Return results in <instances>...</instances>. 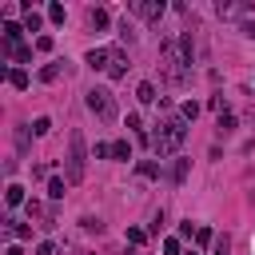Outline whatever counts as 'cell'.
I'll use <instances>...</instances> for the list:
<instances>
[{
    "mask_svg": "<svg viewBox=\"0 0 255 255\" xmlns=\"http://www.w3.org/2000/svg\"><path fill=\"white\" fill-rule=\"evenodd\" d=\"M183 139H187V120H183V116H167V120H159L155 131H151V151H155V155H175V151L183 147Z\"/></svg>",
    "mask_w": 255,
    "mask_h": 255,
    "instance_id": "1",
    "label": "cell"
},
{
    "mask_svg": "<svg viewBox=\"0 0 255 255\" xmlns=\"http://www.w3.org/2000/svg\"><path fill=\"white\" fill-rule=\"evenodd\" d=\"M84 175H88V139H84V131H72V135H68L64 179H68V183H80Z\"/></svg>",
    "mask_w": 255,
    "mask_h": 255,
    "instance_id": "2",
    "label": "cell"
},
{
    "mask_svg": "<svg viewBox=\"0 0 255 255\" xmlns=\"http://www.w3.org/2000/svg\"><path fill=\"white\" fill-rule=\"evenodd\" d=\"M0 44H4V56H12L16 64H28L32 60V48L24 44V24H4V32H0Z\"/></svg>",
    "mask_w": 255,
    "mask_h": 255,
    "instance_id": "3",
    "label": "cell"
},
{
    "mask_svg": "<svg viewBox=\"0 0 255 255\" xmlns=\"http://www.w3.org/2000/svg\"><path fill=\"white\" fill-rule=\"evenodd\" d=\"M88 108H92L100 120H116V100H112L108 88H92V92H88Z\"/></svg>",
    "mask_w": 255,
    "mask_h": 255,
    "instance_id": "4",
    "label": "cell"
},
{
    "mask_svg": "<svg viewBox=\"0 0 255 255\" xmlns=\"http://www.w3.org/2000/svg\"><path fill=\"white\" fill-rule=\"evenodd\" d=\"M163 8H167L163 0H135V4H131V12H135L139 20H159V16H163Z\"/></svg>",
    "mask_w": 255,
    "mask_h": 255,
    "instance_id": "5",
    "label": "cell"
},
{
    "mask_svg": "<svg viewBox=\"0 0 255 255\" xmlns=\"http://www.w3.org/2000/svg\"><path fill=\"white\" fill-rule=\"evenodd\" d=\"M128 76V56L120 48H112V60H108V80H124Z\"/></svg>",
    "mask_w": 255,
    "mask_h": 255,
    "instance_id": "6",
    "label": "cell"
},
{
    "mask_svg": "<svg viewBox=\"0 0 255 255\" xmlns=\"http://www.w3.org/2000/svg\"><path fill=\"white\" fill-rule=\"evenodd\" d=\"M108 60H112V48H92L88 52V68H96V72H108Z\"/></svg>",
    "mask_w": 255,
    "mask_h": 255,
    "instance_id": "7",
    "label": "cell"
},
{
    "mask_svg": "<svg viewBox=\"0 0 255 255\" xmlns=\"http://www.w3.org/2000/svg\"><path fill=\"white\" fill-rule=\"evenodd\" d=\"M40 24H44V16L32 4H24V32H40Z\"/></svg>",
    "mask_w": 255,
    "mask_h": 255,
    "instance_id": "8",
    "label": "cell"
},
{
    "mask_svg": "<svg viewBox=\"0 0 255 255\" xmlns=\"http://www.w3.org/2000/svg\"><path fill=\"white\" fill-rule=\"evenodd\" d=\"M135 100H139V104H155V84H151V80H143V84L135 88Z\"/></svg>",
    "mask_w": 255,
    "mask_h": 255,
    "instance_id": "9",
    "label": "cell"
},
{
    "mask_svg": "<svg viewBox=\"0 0 255 255\" xmlns=\"http://www.w3.org/2000/svg\"><path fill=\"white\" fill-rule=\"evenodd\" d=\"M4 203H8V207H20V203H24V187H20V183H8V191H4Z\"/></svg>",
    "mask_w": 255,
    "mask_h": 255,
    "instance_id": "10",
    "label": "cell"
},
{
    "mask_svg": "<svg viewBox=\"0 0 255 255\" xmlns=\"http://www.w3.org/2000/svg\"><path fill=\"white\" fill-rule=\"evenodd\" d=\"M4 76H8L12 88H28V72H24V68H12V72H4Z\"/></svg>",
    "mask_w": 255,
    "mask_h": 255,
    "instance_id": "11",
    "label": "cell"
},
{
    "mask_svg": "<svg viewBox=\"0 0 255 255\" xmlns=\"http://www.w3.org/2000/svg\"><path fill=\"white\" fill-rule=\"evenodd\" d=\"M135 171H139L143 179H155V175H159V163H155V159H139V167H135Z\"/></svg>",
    "mask_w": 255,
    "mask_h": 255,
    "instance_id": "12",
    "label": "cell"
},
{
    "mask_svg": "<svg viewBox=\"0 0 255 255\" xmlns=\"http://www.w3.org/2000/svg\"><path fill=\"white\" fill-rule=\"evenodd\" d=\"M8 235H16V239H32V227H28V223H16V219H8Z\"/></svg>",
    "mask_w": 255,
    "mask_h": 255,
    "instance_id": "13",
    "label": "cell"
},
{
    "mask_svg": "<svg viewBox=\"0 0 255 255\" xmlns=\"http://www.w3.org/2000/svg\"><path fill=\"white\" fill-rule=\"evenodd\" d=\"M247 4H219V16H243Z\"/></svg>",
    "mask_w": 255,
    "mask_h": 255,
    "instance_id": "14",
    "label": "cell"
},
{
    "mask_svg": "<svg viewBox=\"0 0 255 255\" xmlns=\"http://www.w3.org/2000/svg\"><path fill=\"white\" fill-rule=\"evenodd\" d=\"M56 76H60V64H44V68H40V80H44V84H52Z\"/></svg>",
    "mask_w": 255,
    "mask_h": 255,
    "instance_id": "15",
    "label": "cell"
},
{
    "mask_svg": "<svg viewBox=\"0 0 255 255\" xmlns=\"http://www.w3.org/2000/svg\"><path fill=\"white\" fill-rule=\"evenodd\" d=\"M64 183H68V179H48V195H52V199H64Z\"/></svg>",
    "mask_w": 255,
    "mask_h": 255,
    "instance_id": "16",
    "label": "cell"
},
{
    "mask_svg": "<svg viewBox=\"0 0 255 255\" xmlns=\"http://www.w3.org/2000/svg\"><path fill=\"white\" fill-rule=\"evenodd\" d=\"M48 20L52 24H64V4H48Z\"/></svg>",
    "mask_w": 255,
    "mask_h": 255,
    "instance_id": "17",
    "label": "cell"
},
{
    "mask_svg": "<svg viewBox=\"0 0 255 255\" xmlns=\"http://www.w3.org/2000/svg\"><path fill=\"white\" fill-rule=\"evenodd\" d=\"M179 116H183V120H195V116H199V104H195V100H187V104L179 108Z\"/></svg>",
    "mask_w": 255,
    "mask_h": 255,
    "instance_id": "18",
    "label": "cell"
},
{
    "mask_svg": "<svg viewBox=\"0 0 255 255\" xmlns=\"http://www.w3.org/2000/svg\"><path fill=\"white\" fill-rule=\"evenodd\" d=\"M112 155H116V159H131V151H128V143H124V139H116V143H112Z\"/></svg>",
    "mask_w": 255,
    "mask_h": 255,
    "instance_id": "19",
    "label": "cell"
},
{
    "mask_svg": "<svg viewBox=\"0 0 255 255\" xmlns=\"http://www.w3.org/2000/svg\"><path fill=\"white\" fill-rule=\"evenodd\" d=\"M143 239H147V231H143V227H128V243H135V247H139Z\"/></svg>",
    "mask_w": 255,
    "mask_h": 255,
    "instance_id": "20",
    "label": "cell"
},
{
    "mask_svg": "<svg viewBox=\"0 0 255 255\" xmlns=\"http://www.w3.org/2000/svg\"><path fill=\"white\" fill-rule=\"evenodd\" d=\"M227 251H231V239L227 235H215V251L211 255H227Z\"/></svg>",
    "mask_w": 255,
    "mask_h": 255,
    "instance_id": "21",
    "label": "cell"
},
{
    "mask_svg": "<svg viewBox=\"0 0 255 255\" xmlns=\"http://www.w3.org/2000/svg\"><path fill=\"white\" fill-rule=\"evenodd\" d=\"M92 24H96V28H108V12H104V8H92Z\"/></svg>",
    "mask_w": 255,
    "mask_h": 255,
    "instance_id": "22",
    "label": "cell"
},
{
    "mask_svg": "<svg viewBox=\"0 0 255 255\" xmlns=\"http://www.w3.org/2000/svg\"><path fill=\"white\" fill-rule=\"evenodd\" d=\"M48 128H52V120H44V116H40V120L32 124V135H48Z\"/></svg>",
    "mask_w": 255,
    "mask_h": 255,
    "instance_id": "23",
    "label": "cell"
},
{
    "mask_svg": "<svg viewBox=\"0 0 255 255\" xmlns=\"http://www.w3.org/2000/svg\"><path fill=\"white\" fill-rule=\"evenodd\" d=\"M183 175H187V159H175V167H171V179H175V183H179V179H183Z\"/></svg>",
    "mask_w": 255,
    "mask_h": 255,
    "instance_id": "24",
    "label": "cell"
},
{
    "mask_svg": "<svg viewBox=\"0 0 255 255\" xmlns=\"http://www.w3.org/2000/svg\"><path fill=\"white\" fill-rule=\"evenodd\" d=\"M36 48H40V52H52L56 40H52V36H36Z\"/></svg>",
    "mask_w": 255,
    "mask_h": 255,
    "instance_id": "25",
    "label": "cell"
},
{
    "mask_svg": "<svg viewBox=\"0 0 255 255\" xmlns=\"http://www.w3.org/2000/svg\"><path fill=\"white\" fill-rule=\"evenodd\" d=\"M231 128H235V116L223 112V116H219V131H231Z\"/></svg>",
    "mask_w": 255,
    "mask_h": 255,
    "instance_id": "26",
    "label": "cell"
},
{
    "mask_svg": "<svg viewBox=\"0 0 255 255\" xmlns=\"http://www.w3.org/2000/svg\"><path fill=\"white\" fill-rule=\"evenodd\" d=\"M163 255H179V239H175V235L163 239Z\"/></svg>",
    "mask_w": 255,
    "mask_h": 255,
    "instance_id": "27",
    "label": "cell"
},
{
    "mask_svg": "<svg viewBox=\"0 0 255 255\" xmlns=\"http://www.w3.org/2000/svg\"><path fill=\"white\" fill-rule=\"evenodd\" d=\"M112 155V143H96V159H108Z\"/></svg>",
    "mask_w": 255,
    "mask_h": 255,
    "instance_id": "28",
    "label": "cell"
},
{
    "mask_svg": "<svg viewBox=\"0 0 255 255\" xmlns=\"http://www.w3.org/2000/svg\"><path fill=\"white\" fill-rule=\"evenodd\" d=\"M80 223H84L88 231H104V223H100V219H92V215H88V219H80Z\"/></svg>",
    "mask_w": 255,
    "mask_h": 255,
    "instance_id": "29",
    "label": "cell"
},
{
    "mask_svg": "<svg viewBox=\"0 0 255 255\" xmlns=\"http://www.w3.org/2000/svg\"><path fill=\"white\" fill-rule=\"evenodd\" d=\"M36 255H56V247H52V243H40V247H36Z\"/></svg>",
    "mask_w": 255,
    "mask_h": 255,
    "instance_id": "30",
    "label": "cell"
},
{
    "mask_svg": "<svg viewBox=\"0 0 255 255\" xmlns=\"http://www.w3.org/2000/svg\"><path fill=\"white\" fill-rule=\"evenodd\" d=\"M4 255H24V251H20V247H8V251H4Z\"/></svg>",
    "mask_w": 255,
    "mask_h": 255,
    "instance_id": "31",
    "label": "cell"
},
{
    "mask_svg": "<svg viewBox=\"0 0 255 255\" xmlns=\"http://www.w3.org/2000/svg\"><path fill=\"white\" fill-rule=\"evenodd\" d=\"M191 255H199V251H191Z\"/></svg>",
    "mask_w": 255,
    "mask_h": 255,
    "instance_id": "32",
    "label": "cell"
}]
</instances>
